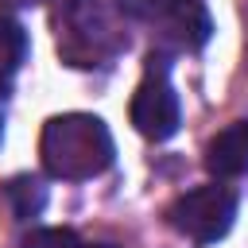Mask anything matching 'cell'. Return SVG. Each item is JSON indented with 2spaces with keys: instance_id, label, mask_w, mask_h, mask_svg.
<instances>
[{
  "instance_id": "6da1fadb",
  "label": "cell",
  "mask_w": 248,
  "mask_h": 248,
  "mask_svg": "<svg viewBox=\"0 0 248 248\" xmlns=\"http://www.w3.org/2000/svg\"><path fill=\"white\" fill-rule=\"evenodd\" d=\"M39 155H43V167H46L50 178L81 182V178H93V174L108 170L116 147H112V136H108L101 116L62 112V116H50L43 124Z\"/></svg>"
},
{
  "instance_id": "7a4b0ae2",
  "label": "cell",
  "mask_w": 248,
  "mask_h": 248,
  "mask_svg": "<svg viewBox=\"0 0 248 248\" xmlns=\"http://www.w3.org/2000/svg\"><path fill=\"white\" fill-rule=\"evenodd\" d=\"M124 43L128 35L105 0H70L66 19L58 23V50L70 58V66L108 62Z\"/></svg>"
},
{
  "instance_id": "3957f363",
  "label": "cell",
  "mask_w": 248,
  "mask_h": 248,
  "mask_svg": "<svg viewBox=\"0 0 248 248\" xmlns=\"http://www.w3.org/2000/svg\"><path fill=\"white\" fill-rule=\"evenodd\" d=\"M232 217H236V194L229 186H198V190H186L167 209V221L182 236H190L198 244L221 240L232 229Z\"/></svg>"
},
{
  "instance_id": "277c9868",
  "label": "cell",
  "mask_w": 248,
  "mask_h": 248,
  "mask_svg": "<svg viewBox=\"0 0 248 248\" xmlns=\"http://www.w3.org/2000/svg\"><path fill=\"white\" fill-rule=\"evenodd\" d=\"M178 120H182L178 93L167 78V66H155V54H151V66H147V74L132 97V124L147 140H170L178 132Z\"/></svg>"
},
{
  "instance_id": "5b68a950",
  "label": "cell",
  "mask_w": 248,
  "mask_h": 248,
  "mask_svg": "<svg viewBox=\"0 0 248 248\" xmlns=\"http://www.w3.org/2000/svg\"><path fill=\"white\" fill-rule=\"evenodd\" d=\"M159 23H163V35L178 50H198L213 35V19H209L202 0H163Z\"/></svg>"
},
{
  "instance_id": "8992f818",
  "label": "cell",
  "mask_w": 248,
  "mask_h": 248,
  "mask_svg": "<svg viewBox=\"0 0 248 248\" xmlns=\"http://www.w3.org/2000/svg\"><path fill=\"white\" fill-rule=\"evenodd\" d=\"M205 167L217 178H236V174L248 170V120H236V124L221 128L205 143Z\"/></svg>"
},
{
  "instance_id": "52a82bcc",
  "label": "cell",
  "mask_w": 248,
  "mask_h": 248,
  "mask_svg": "<svg viewBox=\"0 0 248 248\" xmlns=\"http://www.w3.org/2000/svg\"><path fill=\"white\" fill-rule=\"evenodd\" d=\"M0 205L12 213V221H31L46 205V190H43L39 178H23L19 174V178H12V182L0 186Z\"/></svg>"
},
{
  "instance_id": "ba28073f",
  "label": "cell",
  "mask_w": 248,
  "mask_h": 248,
  "mask_svg": "<svg viewBox=\"0 0 248 248\" xmlns=\"http://www.w3.org/2000/svg\"><path fill=\"white\" fill-rule=\"evenodd\" d=\"M23 58H27V31L12 16H0V93L16 81Z\"/></svg>"
},
{
  "instance_id": "9c48e42d",
  "label": "cell",
  "mask_w": 248,
  "mask_h": 248,
  "mask_svg": "<svg viewBox=\"0 0 248 248\" xmlns=\"http://www.w3.org/2000/svg\"><path fill=\"white\" fill-rule=\"evenodd\" d=\"M23 248H81V240L74 229H35Z\"/></svg>"
},
{
  "instance_id": "30bf717a",
  "label": "cell",
  "mask_w": 248,
  "mask_h": 248,
  "mask_svg": "<svg viewBox=\"0 0 248 248\" xmlns=\"http://www.w3.org/2000/svg\"><path fill=\"white\" fill-rule=\"evenodd\" d=\"M81 248H120V244H81Z\"/></svg>"
}]
</instances>
